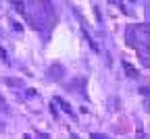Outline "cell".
Returning a JSON list of instances; mask_svg holds the SVG:
<instances>
[{"mask_svg":"<svg viewBox=\"0 0 150 139\" xmlns=\"http://www.w3.org/2000/svg\"><path fill=\"white\" fill-rule=\"evenodd\" d=\"M50 112H52V116H54V118H56V116H59V112H56V106H54V104L50 106Z\"/></svg>","mask_w":150,"mask_h":139,"instance_id":"obj_10","label":"cell"},{"mask_svg":"<svg viewBox=\"0 0 150 139\" xmlns=\"http://www.w3.org/2000/svg\"><path fill=\"white\" fill-rule=\"evenodd\" d=\"M25 95H31L33 98V95H38V91L35 89H25Z\"/></svg>","mask_w":150,"mask_h":139,"instance_id":"obj_8","label":"cell"},{"mask_svg":"<svg viewBox=\"0 0 150 139\" xmlns=\"http://www.w3.org/2000/svg\"><path fill=\"white\" fill-rule=\"evenodd\" d=\"M23 139H31V135H25V137H23Z\"/></svg>","mask_w":150,"mask_h":139,"instance_id":"obj_14","label":"cell"},{"mask_svg":"<svg viewBox=\"0 0 150 139\" xmlns=\"http://www.w3.org/2000/svg\"><path fill=\"white\" fill-rule=\"evenodd\" d=\"M50 75H54V77H63V75H65V69H63V67H52V69H50Z\"/></svg>","mask_w":150,"mask_h":139,"instance_id":"obj_5","label":"cell"},{"mask_svg":"<svg viewBox=\"0 0 150 139\" xmlns=\"http://www.w3.org/2000/svg\"><path fill=\"white\" fill-rule=\"evenodd\" d=\"M56 102H59V106H61V108H63V110H65V112H67L69 116H75V112H73V108H71V106H69V104H67L65 100H61V98H56Z\"/></svg>","mask_w":150,"mask_h":139,"instance_id":"obj_3","label":"cell"},{"mask_svg":"<svg viewBox=\"0 0 150 139\" xmlns=\"http://www.w3.org/2000/svg\"><path fill=\"white\" fill-rule=\"evenodd\" d=\"M13 27H15L17 31H23V27H21V25H19V23H15V21H13Z\"/></svg>","mask_w":150,"mask_h":139,"instance_id":"obj_11","label":"cell"},{"mask_svg":"<svg viewBox=\"0 0 150 139\" xmlns=\"http://www.w3.org/2000/svg\"><path fill=\"white\" fill-rule=\"evenodd\" d=\"M4 83L11 85V87H21V85H23V83H21V79H4Z\"/></svg>","mask_w":150,"mask_h":139,"instance_id":"obj_4","label":"cell"},{"mask_svg":"<svg viewBox=\"0 0 150 139\" xmlns=\"http://www.w3.org/2000/svg\"><path fill=\"white\" fill-rule=\"evenodd\" d=\"M140 93H142V95H150V89H148V87H140Z\"/></svg>","mask_w":150,"mask_h":139,"instance_id":"obj_9","label":"cell"},{"mask_svg":"<svg viewBox=\"0 0 150 139\" xmlns=\"http://www.w3.org/2000/svg\"><path fill=\"white\" fill-rule=\"evenodd\" d=\"M0 60H8V54H6V50L0 46Z\"/></svg>","mask_w":150,"mask_h":139,"instance_id":"obj_6","label":"cell"},{"mask_svg":"<svg viewBox=\"0 0 150 139\" xmlns=\"http://www.w3.org/2000/svg\"><path fill=\"white\" fill-rule=\"evenodd\" d=\"M150 35V25L144 23V25H134V27H129L125 31V37H127V42L129 44H134L136 46V37H146Z\"/></svg>","mask_w":150,"mask_h":139,"instance_id":"obj_1","label":"cell"},{"mask_svg":"<svg viewBox=\"0 0 150 139\" xmlns=\"http://www.w3.org/2000/svg\"><path fill=\"white\" fill-rule=\"evenodd\" d=\"M90 139H108L106 135H102V133H92L90 135Z\"/></svg>","mask_w":150,"mask_h":139,"instance_id":"obj_7","label":"cell"},{"mask_svg":"<svg viewBox=\"0 0 150 139\" xmlns=\"http://www.w3.org/2000/svg\"><path fill=\"white\" fill-rule=\"evenodd\" d=\"M2 104H4V100H2V95H0V106H2Z\"/></svg>","mask_w":150,"mask_h":139,"instance_id":"obj_13","label":"cell"},{"mask_svg":"<svg viewBox=\"0 0 150 139\" xmlns=\"http://www.w3.org/2000/svg\"><path fill=\"white\" fill-rule=\"evenodd\" d=\"M146 52H148V54H150V42H148V44H146Z\"/></svg>","mask_w":150,"mask_h":139,"instance_id":"obj_12","label":"cell"},{"mask_svg":"<svg viewBox=\"0 0 150 139\" xmlns=\"http://www.w3.org/2000/svg\"><path fill=\"white\" fill-rule=\"evenodd\" d=\"M123 71H125V75H129V77H138V69H134L129 62H125L123 60Z\"/></svg>","mask_w":150,"mask_h":139,"instance_id":"obj_2","label":"cell"}]
</instances>
